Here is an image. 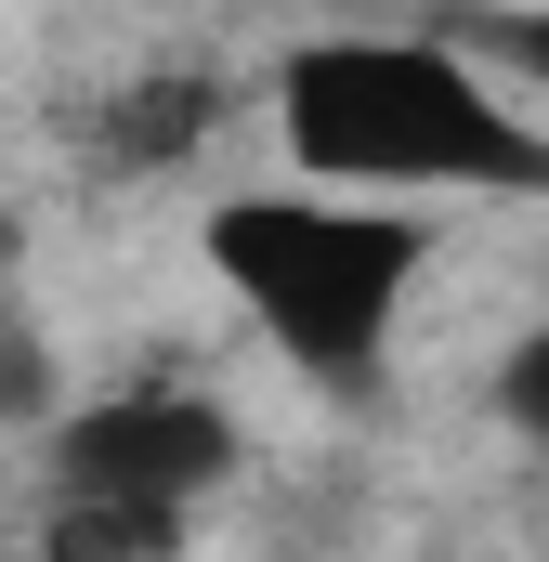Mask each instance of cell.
<instances>
[{
    "label": "cell",
    "mask_w": 549,
    "mask_h": 562,
    "mask_svg": "<svg viewBox=\"0 0 549 562\" xmlns=\"http://www.w3.org/2000/svg\"><path fill=\"white\" fill-rule=\"evenodd\" d=\"M274 132L301 183H340V196H549L537 105H511L484 53L406 26L301 40L274 66Z\"/></svg>",
    "instance_id": "obj_1"
},
{
    "label": "cell",
    "mask_w": 549,
    "mask_h": 562,
    "mask_svg": "<svg viewBox=\"0 0 549 562\" xmlns=\"http://www.w3.org/2000/svg\"><path fill=\"white\" fill-rule=\"evenodd\" d=\"M223 301L262 327L314 393H367L393 367L418 276H432V210L406 196H340V183H288V196H223L197 223Z\"/></svg>",
    "instance_id": "obj_2"
},
{
    "label": "cell",
    "mask_w": 549,
    "mask_h": 562,
    "mask_svg": "<svg viewBox=\"0 0 549 562\" xmlns=\"http://www.w3.org/2000/svg\"><path fill=\"white\" fill-rule=\"evenodd\" d=\"M249 431L223 393L132 380L92 406L40 419V550L53 562H170L197 537V510L236 484Z\"/></svg>",
    "instance_id": "obj_3"
},
{
    "label": "cell",
    "mask_w": 549,
    "mask_h": 562,
    "mask_svg": "<svg viewBox=\"0 0 549 562\" xmlns=\"http://www.w3.org/2000/svg\"><path fill=\"white\" fill-rule=\"evenodd\" d=\"M132 119L105 132V157L119 170H157V157H183V144L210 132V79H144V92H119Z\"/></svg>",
    "instance_id": "obj_4"
},
{
    "label": "cell",
    "mask_w": 549,
    "mask_h": 562,
    "mask_svg": "<svg viewBox=\"0 0 549 562\" xmlns=\"http://www.w3.org/2000/svg\"><path fill=\"white\" fill-rule=\"evenodd\" d=\"M497 419H511V431L549 458V327H524V340L497 353Z\"/></svg>",
    "instance_id": "obj_5"
},
{
    "label": "cell",
    "mask_w": 549,
    "mask_h": 562,
    "mask_svg": "<svg viewBox=\"0 0 549 562\" xmlns=\"http://www.w3.org/2000/svg\"><path fill=\"white\" fill-rule=\"evenodd\" d=\"M26 419H53V367H40L26 327H0V431H26Z\"/></svg>",
    "instance_id": "obj_6"
},
{
    "label": "cell",
    "mask_w": 549,
    "mask_h": 562,
    "mask_svg": "<svg viewBox=\"0 0 549 562\" xmlns=\"http://www.w3.org/2000/svg\"><path fill=\"white\" fill-rule=\"evenodd\" d=\"M484 66H511V79H537V92H549V0L484 13Z\"/></svg>",
    "instance_id": "obj_7"
},
{
    "label": "cell",
    "mask_w": 549,
    "mask_h": 562,
    "mask_svg": "<svg viewBox=\"0 0 549 562\" xmlns=\"http://www.w3.org/2000/svg\"><path fill=\"white\" fill-rule=\"evenodd\" d=\"M13 562H53V550H13Z\"/></svg>",
    "instance_id": "obj_8"
}]
</instances>
